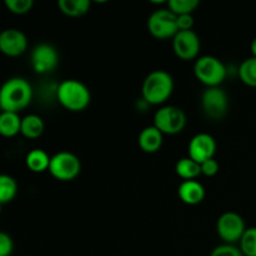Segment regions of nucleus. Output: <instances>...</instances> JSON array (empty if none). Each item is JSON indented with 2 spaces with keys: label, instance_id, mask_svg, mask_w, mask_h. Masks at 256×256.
<instances>
[{
  "label": "nucleus",
  "instance_id": "nucleus-24",
  "mask_svg": "<svg viewBox=\"0 0 256 256\" xmlns=\"http://www.w3.org/2000/svg\"><path fill=\"white\" fill-rule=\"evenodd\" d=\"M240 250L244 256H256V228H248L240 240Z\"/></svg>",
  "mask_w": 256,
  "mask_h": 256
},
{
  "label": "nucleus",
  "instance_id": "nucleus-28",
  "mask_svg": "<svg viewBox=\"0 0 256 256\" xmlns=\"http://www.w3.org/2000/svg\"><path fill=\"white\" fill-rule=\"evenodd\" d=\"M200 166H202V174L205 175V176H214V175L218 174V172H219V162H216V160L212 158V159H209L206 160V162H202L200 164Z\"/></svg>",
  "mask_w": 256,
  "mask_h": 256
},
{
  "label": "nucleus",
  "instance_id": "nucleus-8",
  "mask_svg": "<svg viewBox=\"0 0 256 256\" xmlns=\"http://www.w3.org/2000/svg\"><path fill=\"white\" fill-rule=\"evenodd\" d=\"M246 229L244 219L234 212H224L216 222L218 235L220 239L224 240L225 244L234 245L235 242H240Z\"/></svg>",
  "mask_w": 256,
  "mask_h": 256
},
{
  "label": "nucleus",
  "instance_id": "nucleus-6",
  "mask_svg": "<svg viewBox=\"0 0 256 256\" xmlns=\"http://www.w3.org/2000/svg\"><path fill=\"white\" fill-rule=\"evenodd\" d=\"M185 125L186 115L178 106H162L154 115V126L162 134L176 135L184 130Z\"/></svg>",
  "mask_w": 256,
  "mask_h": 256
},
{
  "label": "nucleus",
  "instance_id": "nucleus-1",
  "mask_svg": "<svg viewBox=\"0 0 256 256\" xmlns=\"http://www.w3.org/2000/svg\"><path fill=\"white\" fill-rule=\"evenodd\" d=\"M32 88L24 78H10L0 90V108L2 112H18L32 102Z\"/></svg>",
  "mask_w": 256,
  "mask_h": 256
},
{
  "label": "nucleus",
  "instance_id": "nucleus-26",
  "mask_svg": "<svg viewBox=\"0 0 256 256\" xmlns=\"http://www.w3.org/2000/svg\"><path fill=\"white\" fill-rule=\"evenodd\" d=\"M210 256H244L240 248L232 244H222L215 248Z\"/></svg>",
  "mask_w": 256,
  "mask_h": 256
},
{
  "label": "nucleus",
  "instance_id": "nucleus-2",
  "mask_svg": "<svg viewBox=\"0 0 256 256\" xmlns=\"http://www.w3.org/2000/svg\"><path fill=\"white\" fill-rule=\"evenodd\" d=\"M174 92V79L165 70L152 72L142 82V99L150 105H160L166 102Z\"/></svg>",
  "mask_w": 256,
  "mask_h": 256
},
{
  "label": "nucleus",
  "instance_id": "nucleus-4",
  "mask_svg": "<svg viewBox=\"0 0 256 256\" xmlns=\"http://www.w3.org/2000/svg\"><path fill=\"white\" fill-rule=\"evenodd\" d=\"M194 74L196 79L208 88L220 86L226 76L224 62L212 55L198 58L194 64Z\"/></svg>",
  "mask_w": 256,
  "mask_h": 256
},
{
  "label": "nucleus",
  "instance_id": "nucleus-29",
  "mask_svg": "<svg viewBox=\"0 0 256 256\" xmlns=\"http://www.w3.org/2000/svg\"><path fill=\"white\" fill-rule=\"evenodd\" d=\"M176 22H178V29H179V32H188V30H192V26H194V16H192V14L178 15Z\"/></svg>",
  "mask_w": 256,
  "mask_h": 256
},
{
  "label": "nucleus",
  "instance_id": "nucleus-22",
  "mask_svg": "<svg viewBox=\"0 0 256 256\" xmlns=\"http://www.w3.org/2000/svg\"><path fill=\"white\" fill-rule=\"evenodd\" d=\"M239 76L248 86L256 88V58L250 56L242 62L239 68Z\"/></svg>",
  "mask_w": 256,
  "mask_h": 256
},
{
  "label": "nucleus",
  "instance_id": "nucleus-9",
  "mask_svg": "<svg viewBox=\"0 0 256 256\" xmlns=\"http://www.w3.org/2000/svg\"><path fill=\"white\" fill-rule=\"evenodd\" d=\"M202 108L210 119H222L229 108V98L220 86L208 88L202 92Z\"/></svg>",
  "mask_w": 256,
  "mask_h": 256
},
{
  "label": "nucleus",
  "instance_id": "nucleus-27",
  "mask_svg": "<svg viewBox=\"0 0 256 256\" xmlns=\"http://www.w3.org/2000/svg\"><path fill=\"white\" fill-rule=\"evenodd\" d=\"M14 250V242L6 232H0V256H10Z\"/></svg>",
  "mask_w": 256,
  "mask_h": 256
},
{
  "label": "nucleus",
  "instance_id": "nucleus-10",
  "mask_svg": "<svg viewBox=\"0 0 256 256\" xmlns=\"http://www.w3.org/2000/svg\"><path fill=\"white\" fill-rule=\"evenodd\" d=\"M172 49L179 59L189 62L196 59L200 52V39L194 30L179 32L172 38Z\"/></svg>",
  "mask_w": 256,
  "mask_h": 256
},
{
  "label": "nucleus",
  "instance_id": "nucleus-18",
  "mask_svg": "<svg viewBox=\"0 0 256 256\" xmlns=\"http://www.w3.org/2000/svg\"><path fill=\"white\" fill-rule=\"evenodd\" d=\"M45 125L39 115L30 114L22 118V134L28 139H36L42 136L44 132Z\"/></svg>",
  "mask_w": 256,
  "mask_h": 256
},
{
  "label": "nucleus",
  "instance_id": "nucleus-30",
  "mask_svg": "<svg viewBox=\"0 0 256 256\" xmlns=\"http://www.w3.org/2000/svg\"><path fill=\"white\" fill-rule=\"evenodd\" d=\"M250 49H252V56L256 58V38L252 42V45H250Z\"/></svg>",
  "mask_w": 256,
  "mask_h": 256
},
{
  "label": "nucleus",
  "instance_id": "nucleus-17",
  "mask_svg": "<svg viewBox=\"0 0 256 256\" xmlns=\"http://www.w3.org/2000/svg\"><path fill=\"white\" fill-rule=\"evenodd\" d=\"M50 160L52 158L46 154L42 149H32L28 152L25 158L26 168L32 172H49Z\"/></svg>",
  "mask_w": 256,
  "mask_h": 256
},
{
  "label": "nucleus",
  "instance_id": "nucleus-20",
  "mask_svg": "<svg viewBox=\"0 0 256 256\" xmlns=\"http://www.w3.org/2000/svg\"><path fill=\"white\" fill-rule=\"evenodd\" d=\"M175 172H176L178 176H180L182 179L195 180L202 174V166L199 162L188 156L178 160L176 165H175Z\"/></svg>",
  "mask_w": 256,
  "mask_h": 256
},
{
  "label": "nucleus",
  "instance_id": "nucleus-14",
  "mask_svg": "<svg viewBox=\"0 0 256 256\" xmlns=\"http://www.w3.org/2000/svg\"><path fill=\"white\" fill-rule=\"evenodd\" d=\"M180 200L188 205H198L205 199V189L196 180H184L178 188Z\"/></svg>",
  "mask_w": 256,
  "mask_h": 256
},
{
  "label": "nucleus",
  "instance_id": "nucleus-3",
  "mask_svg": "<svg viewBox=\"0 0 256 256\" xmlns=\"http://www.w3.org/2000/svg\"><path fill=\"white\" fill-rule=\"evenodd\" d=\"M58 102L69 112H82L92 102L90 90L84 82L75 79H66L58 86Z\"/></svg>",
  "mask_w": 256,
  "mask_h": 256
},
{
  "label": "nucleus",
  "instance_id": "nucleus-12",
  "mask_svg": "<svg viewBox=\"0 0 256 256\" xmlns=\"http://www.w3.org/2000/svg\"><path fill=\"white\" fill-rule=\"evenodd\" d=\"M188 150H189V158L202 164L214 158L216 152V142L210 134L200 132L190 140Z\"/></svg>",
  "mask_w": 256,
  "mask_h": 256
},
{
  "label": "nucleus",
  "instance_id": "nucleus-11",
  "mask_svg": "<svg viewBox=\"0 0 256 256\" xmlns=\"http://www.w3.org/2000/svg\"><path fill=\"white\" fill-rule=\"evenodd\" d=\"M59 55L50 44H39L32 52V66L38 74H48L56 68Z\"/></svg>",
  "mask_w": 256,
  "mask_h": 256
},
{
  "label": "nucleus",
  "instance_id": "nucleus-16",
  "mask_svg": "<svg viewBox=\"0 0 256 256\" xmlns=\"http://www.w3.org/2000/svg\"><path fill=\"white\" fill-rule=\"evenodd\" d=\"M22 118L18 112H2L0 114V134L4 138H12L22 132Z\"/></svg>",
  "mask_w": 256,
  "mask_h": 256
},
{
  "label": "nucleus",
  "instance_id": "nucleus-13",
  "mask_svg": "<svg viewBox=\"0 0 256 256\" xmlns=\"http://www.w3.org/2000/svg\"><path fill=\"white\" fill-rule=\"evenodd\" d=\"M28 48V39L22 30L6 29L0 34V50L8 56H19Z\"/></svg>",
  "mask_w": 256,
  "mask_h": 256
},
{
  "label": "nucleus",
  "instance_id": "nucleus-25",
  "mask_svg": "<svg viewBox=\"0 0 256 256\" xmlns=\"http://www.w3.org/2000/svg\"><path fill=\"white\" fill-rule=\"evenodd\" d=\"M5 6L15 15L28 14L34 6L32 0H5Z\"/></svg>",
  "mask_w": 256,
  "mask_h": 256
},
{
  "label": "nucleus",
  "instance_id": "nucleus-21",
  "mask_svg": "<svg viewBox=\"0 0 256 256\" xmlns=\"http://www.w3.org/2000/svg\"><path fill=\"white\" fill-rule=\"evenodd\" d=\"M18 192V184L10 175H0V204H8L12 202Z\"/></svg>",
  "mask_w": 256,
  "mask_h": 256
},
{
  "label": "nucleus",
  "instance_id": "nucleus-7",
  "mask_svg": "<svg viewBox=\"0 0 256 256\" xmlns=\"http://www.w3.org/2000/svg\"><path fill=\"white\" fill-rule=\"evenodd\" d=\"M148 30L159 40L172 39L179 32L176 15L169 9L156 10L148 19Z\"/></svg>",
  "mask_w": 256,
  "mask_h": 256
},
{
  "label": "nucleus",
  "instance_id": "nucleus-15",
  "mask_svg": "<svg viewBox=\"0 0 256 256\" xmlns=\"http://www.w3.org/2000/svg\"><path fill=\"white\" fill-rule=\"evenodd\" d=\"M162 140H164V134L154 125L144 128L138 138L140 149L148 154H154L159 152L162 145Z\"/></svg>",
  "mask_w": 256,
  "mask_h": 256
},
{
  "label": "nucleus",
  "instance_id": "nucleus-5",
  "mask_svg": "<svg viewBox=\"0 0 256 256\" xmlns=\"http://www.w3.org/2000/svg\"><path fill=\"white\" fill-rule=\"evenodd\" d=\"M82 172V162L75 154L70 152H60L52 155L50 160L49 172L60 182H72Z\"/></svg>",
  "mask_w": 256,
  "mask_h": 256
},
{
  "label": "nucleus",
  "instance_id": "nucleus-19",
  "mask_svg": "<svg viewBox=\"0 0 256 256\" xmlns=\"http://www.w3.org/2000/svg\"><path fill=\"white\" fill-rule=\"evenodd\" d=\"M58 8L66 16L79 18L89 12L90 2L89 0H59Z\"/></svg>",
  "mask_w": 256,
  "mask_h": 256
},
{
  "label": "nucleus",
  "instance_id": "nucleus-23",
  "mask_svg": "<svg viewBox=\"0 0 256 256\" xmlns=\"http://www.w3.org/2000/svg\"><path fill=\"white\" fill-rule=\"evenodd\" d=\"M199 4V0H169L168 9L172 10L178 16V15L192 14Z\"/></svg>",
  "mask_w": 256,
  "mask_h": 256
}]
</instances>
